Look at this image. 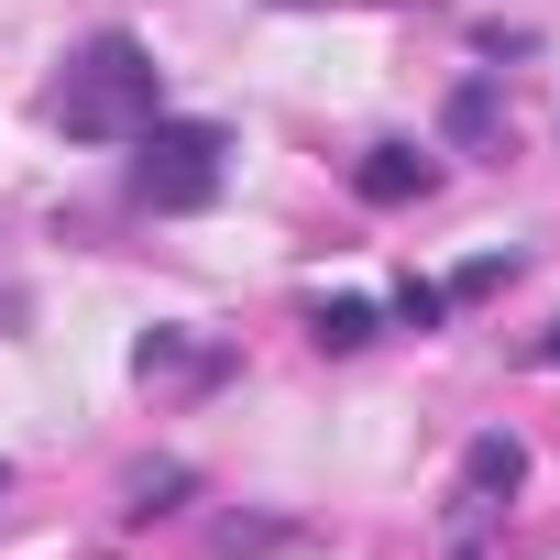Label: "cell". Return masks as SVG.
I'll return each mask as SVG.
<instances>
[{"label":"cell","mask_w":560,"mask_h":560,"mask_svg":"<svg viewBox=\"0 0 560 560\" xmlns=\"http://www.w3.org/2000/svg\"><path fill=\"white\" fill-rule=\"evenodd\" d=\"M165 110V67H154V45L143 34H89L67 67H56V89H45V121L67 132V143H132L143 121Z\"/></svg>","instance_id":"1"},{"label":"cell","mask_w":560,"mask_h":560,"mask_svg":"<svg viewBox=\"0 0 560 560\" xmlns=\"http://www.w3.org/2000/svg\"><path fill=\"white\" fill-rule=\"evenodd\" d=\"M220 176H231V132H220V121H176V110H154V121L132 132V198H143V209L187 220V209L220 198Z\"/></svg>","instance_id":"2"},{"label":"cell","mask_w":560,"mask_h":560,"mask_svg":"<svg viewBox=\"0 0 560 560\" xmlns=\"http://www.w3.org/2000/svg\"><path fill=\"white\" fill-rule=\"evenodd\" d=\"M132 374H143V385L209 396V385L231 374V341H209V330H143V341H132Z\"/></svg>","instance_id":"3"},{"label":"cell","mask_w":560,"mask_h":560,"mask_svg":"<svg viewBox=\"0 0 560 560\" xmlns=\"http://www.w3.org/2000/svg\"><path fill=\"white\" fill-rule=\"evenodd\" d=\"M516 483H527V440H516V429H483V440L462 451V494H451V516H462V527H483V516H494V494H516Z\"/></svg>","instance_id":"4"},{"label":"cell","mask_w":560,"mask_h":560,"mask_svg":"<svg viewBox=\"0 0 560 560\" xmlns=\"http://www.w3.org/2000/svg\"><path fill=\"white\" fill-rule=\"evenodd\" d=\"M429 187H440V165L418 143H363V165H352V198L363 209H418Z\"/></svg>","instance_id":"5"},{"label":"cell","mask_w":560,"mask_h":560,"mask_svg":"<svg viewBox=\"0 0 560 560\" xmlns=\"http://www.w3.org/2000/svg\"><path fill=\"white\" fill-rule=\"evenodd\" d=\"M505 132V100H494V78H462L451 100H440V143H462V154H483Z\"/></svg>","instance_id":"6"},{"label":"cell","mask_w":560,"mask_h":560,"mask_svg":"<svg viewBox=\"0 0 560 560\" xmlns=\"http://www.w3.org/2000/svg\"><path fill=\"white\" fill-rule=\"evenodd\" d=\"M187 494H198V472H187V462H143V472L121 483V516H132V527H154V516H176Z\"/></svg>","instance_id":"7"},{"label":"cell","mask_w":560,"mask_h":560,"mask_svg":"<svg viewBox=\"0 0 560 560\" xmlns=\"http://www.w3.org/2000/svg\"><path fill=\"white\" fill-rule=\"evenodd\" d=\"M374 330H385L374 298H319V308H308V341H319V352H363Z\"/></svg>","instance_id":"8"},{"label":"cell","mask_w":560,"mask_h":560,"mask_svg":"<svg viewBox=\"0 0 560 560\" xmlns=\"http://www.w3.org/2000/svg\"><path fill=\"white\" fill-rule=\"evenodd\" d=\"M209 549H220V560H264V549H298V527H287V516H220Z\"/></svg>","instance_id":"9"},{"label":"cell","mask_w":560,"mask_h":560,"mask_svg":"<svg viewBox=\"0 0 560 560\" xmlns=\"http://www.w3.org/2000/svg\"><path fill=\"white\" fill-rule=\"evenodd\" d=\"M396 319H407V330H440V319H451V287H429V275H407V287H396Z\"/></svg>","instance_id":"10"},{"label":"cell","mask_w":560,"mask_h":560,"mask_svg":"<svg viewBox=\"0 0 560 560\" xmlns=\"http://www.w3.org/2000/svg\"><path fill=\"white\" fill-rule=\"evenodd\" d=\"M505 275H516V253H472V264L451 275V298H494V287H505Z\"/></svg>","instance_id":"11"},{"label":"cell","mask_w":560,"mask_h":560,"mask_svg":"<svg viewBox=\"0 0 560 560\" xmlns=\"http://www.w3.org/2000/svg\"><path fill=\"white\" fill-rule=\"evenodd\" d=\"M527 363H538V374H560V319H549V330L527 341Z\"/></svg>","instance_id":"12"},{"label":"cell","mask_w":560,"mask_h":560,"mask_svg":"<svg viewBox=\"0 0 560 560\" xmlns=\"http://www.w3.org/2000/svg\"><path fill=\"white\" fill-rule=\"evenodd\" d=\"M0 330H23V298H12V287H0Z\"/></svg>","instance_id":"13"},{"label":"cell","mask_w":560,"mask_h":560,"mask_svg":"<svg viewBox=\"0 0 560 560\" xmlns=\"http://www.w3.org/2000/svg\"><path fill=\"white\" fill-rule=\"evenodd\" d=\"M275 12H319V0H275Z\"/></svg>","instance_id":"14"},{"label":"cell","mask_w":560,"mask_h":560,"mask_svg":"<svg viewBox=\"0 0 560 560\" xmlns=\"http://www.w3.org/2000/svg\"><path fill=\"white\" fill-rule=\"evenodd\" d=\"M0 494H12V462H0Z\"/></svg>","instance_id":"15"}]
</instances>
